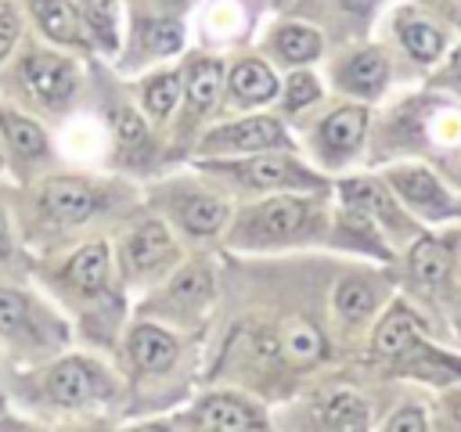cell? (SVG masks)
<instances>
[{
  "label": "cell",
  "mask_w": 461,
  "mask_h": 432,
  "mask_svg": "<svg viewBox=\"0 0 461 432\" xmlns=\"http://www.w3.org/2000/svg\"><path fill=\"white\" fill-rule=\"evenodd\" d=\"M140 180L115 169L58 166L29 184H11L18 234L32 256H50L83 238L112 234L140 209Z\"/></svg>",
  "instance_id": "obj_1"
},
{
  "label": "cell",
  "mask_w": 461,
  "mask_h": 432,
  "mask_svg": "<svg viewBox=\"0 0 461 432\" xmlns=\"http://www.w3.org/2000/svg\"><path fill=\"white\" fill-rule=\"evenodd\" d=\"M11 414L29 428H122L130 421V392L108 353L68 346L65 353L7 371Z\"/></svg>",
  "instance_id": "obj_2"
},
{
  "label": "cell",
  "mask_w": 461,
  "mask_h": 432,
  "mask_svg": "<svg viewBox=\"0 0 461 432\" xmlns=\"http://www.w3.org/2000/svg\"><path fill=\"white\" fill-rule=\"evenodd\" d=\"M29 277L65 310L76 346L112 356L133 313V299L115 274L112 234H94L61 252L32 256Z\"/></svg>",
  "instance_id": "obj_3"
},
{
  "label": "cell",
  "mask_w": 461,
  "mask_h": 432,
  "mask_svg": "<svg viewBox=\"0 0 461 432\" xmlns=\"http://www.w3.org/2000/svg\"><path fill=\"white\" fill-rule=\"evenodd\" d=\"M112 360L130 392V421L158 418L180 407L202 385L205 338L130 313Z\"/></svg>",
  "instance_id": "obj_4"
},
{
  "label": "cell",
  "mask_w": 461,
  "mask_h": 432,
  "mask_svg": "<svg viewBox=\"0 0 461 432\" xmlns=\"http://www.w3.org/2000/svg\"><path fill=\"white\" fill-rule=\"evenodd\" d=\"M94 58H79L65 47L47 43L32 29L22 36L7 65L0 68V101L36 115L50 130L65 126L90 104Z\"/></svg>",
  "instance_id": "obj_5"
},
{
  "label": "cell",
  "mask_w": 461,
  "mask_h": 432,
  "mask_svg": "<svg viewBox=\"0 0 461 432\" xmlns=\"http://www.w3.org/2000/svg\"><path fill=\"white\" fill-rule=\"evenodd\" d=\"M328 191H277L238 202L220 238V248L241 256H281L328 241Z\"/></svg>",
  "instance_id": "obj_6"
},
{
  "label": "cell",
  "mask_w": 461,
  "mask_h": 432,
  "mask_svg": "<svg viewBox=\"0 0 461 432\" xmlns=\"http://www.w3.org/2000/svg\"><path fill=\"white\" fill-rule=\"evenodd\" d=\"M90 108L101 115L104 133H108V169L126 173L140 184L173 169L169 151H166V137L140 112V104L130 90V79L112 72V65L101 58H94Z\"/></svg>",
  "instance_id": "obj_7"
},
{
  "label": "cell",
  "mask_w": 461,
  "mask_h": 432,
  "mask_svg": "<svg viewBox=\"0 0 461 432\" xmlns=\"http://www.w3.org/2000/svg\"><path fill=\"white\" fill-rule=\"evenodd\" d=\"M140 187H144V205L155 209L184 238L187 248H220V238L238 202L212 176L184 162L144 180Z\"/></svg>",
  "instance_id": "obj_8"
},
{
  "label": "cell",
  "mask_w": 461,
  "mask_h": 432,
  "mask_svg": "<svg viewBox=\"0 0 461 432\" xmlns=\"http://www.w3.org/2000/svg\"><path fill=\"white\" fill-rule=\"evenodd\" d=\"M76 346L65 310L32 281L0 277V360L4 371L43 364Z\"/></svg>",
  "instance_id": "obj_9"
},
{
  "label": "cell",
  "mask_w": 461,
  "mask_h": 432,
  "mask_svg": "<svg viewBox=\"0 0 461 432\" xmlns=\"http://www.w3.org/2000/svg\"><path fill=\"white\" fill-rule=\"evenodd\" d=\"M220 310V248H187V256L148 292L133 299L137 317H151L184 335L209 338Z\"/></svg>",
  "instance_id": "obj_10"
},
{
  "label": "cell",
  "mask_w": 461,
  "mask_h": 432,
  "mask_svg": "<svg viewBox=\"0 0 461 432\" xmlns=\"http://www.w3.org/2000/svg\"><path fill=\"white\" fill-rule=\"evenodd\" d=\"M194 169L212 176L234 202L263 198L277 191H328L324 169L303 158L299 148H267L252 155H227V158H191Z\"/></svg>",
  "instance_id": "obj_11"
},
{
  "label": "cell",
  "mask_w": 461,
  "mask_h": 432,
  "mask_svg": "<svg viewBox=\"0 0 461 432\" xmlns=\"http://www.w3.org/2000/svg\"><path fill=\"white\" fill-rule=\"evenodd\" d=\"M130 428H140V432H155V428L162 432H259V428H274V410L267 400L238 385L205 382L169 414L130 421Z\"/></svg>",
  "instance_id": "obj_12"
},
{
  "label": "cell",
  "mask_w": 461,
  "mask_h": 432,
  "mask_svg": "<svg viewBox=\"0 0 461 432\" xmlns=\"http://www.w3.org/2000/svg\"><path fill=\"white\" fill-rule=\"evenodd\" d=\"M112 256L122 288L130 292V299H137L187 256V245L155 209L140 202V209L112 230Z\"/></svg>",
  "instance_id": "obj_13"
},
{
  "label": "cell",
  "mask_w": 461,
  "mask_h": 432,
  "mask_svg": "<svg viewBox=\"0 0 461 432\" xmlns=\"http://www.w3.org/2000/svg\"><path fill=\"white\" fill-rule=\"evenodd\" d=\"M180 72H184V94L166 130L169 166H184L202 130L223 115V54L191 43L180 54Z\"/></svg>",
  "instance_id": "obj_14"
},
{
  "label": "cell",
  "mask_w": 461,
  "mask_h": 432,
  "mask_svg": "<svg viewBox=\"0 0 461 432\" xmlns=\"http://www.w3.org/2000/svg\"><path fill=\"white\" fill-rule=\"evenodd\" d=\"M191 47V22L176 11H144L126 7V32L119 54L108 61L119 76H140L155 65L176 61Z\"/></svg>",
  "instance_id": "obj_15"
},
{
  "label": "cell",
  "mask_w": 461,
  "mask_h": 432,
  "mask_svg": "<svg viewBox=\"0 0 461 432\" xmlns=\"http://www.w3.org/2000/svg\"><path fill=\"white\" fill-rule=\"evenodd\" d=\"M267 148H299L292 126L274 108L220 115L212 126L202 130L191 158H227V155H252Z\"/></svg>",
  "instance_id": "obj_16"
},
{
  "label": "cell",
  "mask_w": 461,
  "mask_h": 432,
  "mask_svg": "<svg viewBox=\"0 0 461 432\" xmlns=\"http://www.w3.org/2000/svg\"><path fill=\"white\" fill-rule=\"evenodd\" d=\"M0 144H4V176L11 184H29L65 166L54 130L7 101H0Z\"/></svg>",
  "instance_id": "obj_17"
},
{
  "label": "cell",
  "mask_w": 461,
  "mask_h": 432,
  "mask_svg": "<svg viewBox=\"0 0 461 432\" xmlns=\"http://www.w3.org/2000/svg\"><path fill=\"white\" fill-rule=\"evenodd\" d=\"M367 122H371V112L364 101L335 104L303 126V148L317 169H342L360 155L367 140Z\"/></svg>",
  "instance_id": "obj_18"
},
{
  "label": "cell",
  "mask_w": 461,
  "mask_h": 432,
  "mask_svg": "<svg viewBox=\"0 0 461 432\" xmlns=\"http://www.w3.org/2000/svg\"><path fill=\"white\" fill-rule=\"evenodd\" d=\"M259 0H198L187 14L191 43L220 54L249 47L259 29Z\"/></svg>",
  "instance_id": "obj_19"
},
{
  "label": "cell",
  "mask_w": 461,
  "mask_h": 432,
  "mask_svg": "<svg viewBox=\"0 0 461 432\" xmlns=\"http://www.w3.org/2000/svg\"><path fill=\"white\" fill-rule=\"evenodd\" d=\"M288 418H274V425L285 428H331V432H353V428H367L371 421V407L360 392H353L349 385H335V389H317L310 396H295L285 403Z\"/></svg>",
  "instance_id": "obj_20"
},
{
  "label": "cell",
  "mask_w": 461,
  "mask_h": 432,
  "mask_svg": "<svg viewBox=\"0 0 461 432\" xmlns=\"http://www.w3.org/2000/svg\"><path fill=\"white\" fill-rule=\"evenodd\" d=\"M277 90L281 76L256 47H238L223 54V115L274 108Z\"/></svg>",
  "instance_id": "obj_21"
},
{
  "label": "cell",
  "mask_w": 461,
  "mask_h": 432,
  "mask_svg": "<svg viewBox=\"0 0 461 432\" xmlns=\"http://www.w3.org/2000/svg\"><path fill=\"white\" fill-rule=\"evenodd\" d=\"M252 47L274 68H299V65H313L324 58V32L306 18L281 14L252 36Z\"/></svg>",
  "instance_id": "obj_22"
},
{
  "label": "cell",
  "mask_w": 461,
  "mask_h": 432,
  "mask_svg": "<svg viewBox=\"0 0 461 432\" xmlns=\"http://www.w3.org/2000/svg\"><path fill=\"white\" fill-rule=\"evenodd\" d=\"M385 184L393 187L400 205H407L414 216H425V220L461 216V202L425 166H389L385 169Z\"/></svg>",
  "instance_id": "obj_23"
},
{
  "label": "cell",
  "mask_w": 461,
  "mask_h": 432,
  "mask_svg": "<svg viewBox=\"0 0 461 432\" xmlns=\"http://www.w3.org/2000/svg\"><path fill=\"white\" fill-rule=\"evenodd\" d=\"M389 54L375 43L367 47H353L346 54H339L331 61V83L339 94L346 97H360V101H375L382 97V90L389 86Z\"/></svg>",
  "instance_id": "obj_24"
},
{
  "label": "cell",
  "mask_w": 461,
  "mask_h": 432,
  "mask_svg": "<svg viewBox=\"0 0 461 432\" xmlns=\"http://www.w3.org/2000/svg\"><path fill=\"white\" fill-rule=\"evenodd\" d=\"M25 11V22L36 36H43L54 47H65L79 58H94V47L86 40V29L79 22V11L72 0H18Z\"/></svg>",
  "instance_id": "obj_25"
},
{
  "label": "cell",
  "mask_w": 461,
  "mask_h": 432,
  "mask_svg": "<svg viewBox=\"0 0 461 432\" xmlns=\"http://www.w3.org/2000/svg\"><path fill=\"white\" fill-rule=\"evenodd\" d=\"M339 202L367 212L382 230H389L393 238H407L411 234V220L400 209V198L393 194V187L378 176H342L335 184Z\"/></svg>",
  "instance_id": "obj_26"
},
{
  "label": "cell",
  "mask_w": 461,
  "mask_h": 432,
  "mask_svg": "<svg viewBox=\"0 0 461 432\" xmlns=\"http://www.w3.org/2000/svg\"><path fill=\"white\" fill-rule=\"evenodd\" d=\"M130 90L140 104V112L151 119V126L166 137L173 115H176V104H180V94H184V72H180V58L176 61H166V65H155L140 76H130Z\"/></svg>",
  "instance_id": "obj_27"
},
{
  "label": "cell",
  "mask_w": 461,
  "mask_h": 432,
  "mask_svg": "<svg viewBox=\"0 0 461 432\" xmlns=\"http://www.w3.org/2000/svg\"><path fill=\"white\" fill-rule=\"evenodd\" d=\"M72 4L79 11V22L94 47V58L112 61L119 54L122 32H126V0H72Z\"/></svg>",
  "instance_id": "obj_28"
},
{
  "label": "cell",
  "mask_w": 461,
  "mask_h": 432,
  "mask_svg": "<svg viewBox=\"0 0 461 432\" xmlns=\"http://www.w3.org/2000/svg\"><path fill=\"white\" fill-rule=\"evenodd\" d=\"M32 270V252L25 248L11 205V180L0 176V277L4 281H25Z\"/></svg>",
  "instance_id": "obj_29"
},
{
  "label": "cell",
  "mask_w": 461,
  "mask_h": 432,
  "mask_svg": "<svg viewBox=\"0 0 461 432\" xmlns=\"http://www.w3.org/2000/svg\"><path fill=\"white\" fill-rule=\"evenodd\" d=\"M324 101V83L310 65L288 68V76H281V90L274 97V112L292 126L299 122L306 112H313Z\"/></svg>",
  "instance_id": "obj_30"
},
{
  "label": "cell",
  "mask_w": 461,
  "mask_h": 432,
  "mask_svg": "<svg viewBox=\"0 0 461 432\" xmlns=\"http://www.w3.org/2000/svg\"><path fill=\"white\" fill-rule=\"evenodd\" d=\"M382 302V288L371 274H346L331 292V310L342 324H364Z\"/></svg>",
  "instance_id": "obj_31"
},
{
  "label": "cell",
  "mask_w": 461,
  "mask_h": 432,
  "mask_svg": "<svg viewBox=\"0 0 461 432\" xmlns=\"http://www.w3.org/2000/svg\"><path fill=\"white\" fill-rule=\"evenodd\" d=\"M418 317L407 310V306H393L378 324H375V331H371V353L378 356V360H396V356H403V353H411L414 349V342H418Z\"/></svg>",
  "instance_id": "obj_32"
},
{
  "label": "cell",
  "mask_w": 461,
  "mask_h": 432,
  "mask_svg": "<svg viewBox=\"0 0 461 432\" xmlns=\"http://www.w3.org/2000/svg\"><path fill=\"white\" fill-rule=\"evenodd\" d=\"M396 40H400L403 50H407L414 61H421V65H429V61H436V58L443 54V32H439L432 22L411 14L407 7L396 14Z\"/></svg>",
  "instance_id": "obj_33"
},
{
  "label": "cell",
  "mask_w": 461,
  "mask_h": 432,
  "mask_svg": "<svg viewBox=\"0 0 461 432\" xmlns=\"http://www.w3.org/2000/svg\"><path fill=\"white\" fill-rule=\"evenodd\" d=\"M447 270H450V259H447V252L436 238H418L411 245V281H414V288L436 292L447 281Z\"/></svg>",
  "instance_id": "obj_34"
},
{
  "label": "cell",
  "mask_w": 461,
  "mask_h": 432,
  "mask_svg": "<svg viewBox=\"0 0 461 432\" xmlns=\"http://www.w3.org/2000/svg\"><path fill=\"white\" fill-rule=\"evenodd\" d=\"M29 32L25 11L18 0H0V68L7 65V58L14 54V47L22 43V36Z\"/></svg>",
  "instance_id": "obj_35"
},
{
  "label": "cell",
  "mask_w": 461,
  "mask_h": 432,
  "mask_svg": "<svg viewBox=\"0 0 461 432\" xmlns=\"http://www.w3.org/2000/svg\"><path fill=\"white\" fill-rule=\"evenodd\" d=\"M317 4H328V7H335L342 18H349V22H367L371 14H375V7H378V0H292L281 14H299V11H306V7H317Z\"/></svg>",
  "instance_id": "obj_36"
},
{
  "label": "cell",
  "mask_w": 461,
  "mask_h": 432,
  "mask_svg": "<svg viewBox=\"0 0 461 432\" xmlns=\"http://www.w3.org/2000/svg\"><path fill=\"white\" fill-rule=\"evenodd\" d=\"M389 432H421L425 428V410L421 407H400L396 414L385 418Z\"/></svg>",
  "instance_id": "obj_37"
},
{
  "label": "cell",
  "mask_w": 461,
  "mask_h": 432,
  "mask_svg": "<svg viewBox=\"0 0 461 432\" xmlns=\"http://www.w3.org/2000/svg\"><path fill=\"white\" fill-rule=\"evenodd\" d=\"M198 0H126V7H144V11H176V14H191Z\"/></svg>",
  "instance_id": "obj_38"
},
{
  "label": "cell",
  "mask_w": 461,
  "mask_h": 432,
  "mask_svg": "<svg viewBox=\"0 0 461 432\" xmlns=\"http://www.w3.org/2000/svg\"><path fill=\"white\" fill-rule=\"evenodd\" d=\"M11 410V403H7V371H4V360H0V418Z\"/></svg>",
  "instance_id": "obj_39"
},
{
  "label": "cell",
  "mask_w": 461,
  "mask_h": 432,
  "mask_svg": "<svg viewBox=\"0 0 461 432\" xmlns=\"http://www.w3.org/2000/svg\"><path fill=\"white\" fill-rule=\"evenodd\" d=\"M450 79L454 83H461V47L454 50V58H450Z\"/></svg>",
  "instance_id": "obj_40"
},
{
  "label": "cell",
  "mask_w": 461,
  "mask_h": 432,
  "mask_svg": "<svg viewBox=\"0 0 461 432\" xmlns=\"http://www.w3.org/2000/svg\"><path fill=\"white\" fill-rule=\"evenodd\" d=\"M447 169H450V173H454V176L461 180V151H454V155H447Z\"/></svg>",
  "instance_id": "obj_41"
},
{
  "label": "cell",
  "mask_w": 461,
  "mask_h": 432,
  "mask_svg": "<svg viewBox=\"0 0 461 432\" xmlns=\"http://www.w3.org/2000/svg\"><path fill=\"white\" fill-rule=\"evenodd\" d=\"M288 4H292V0H259V7H263V11H285Z\"/></svg>",
  "instance_id": "obj_42"
},
{
  "label": "cell",
  "mask_w": 461,
  "mask_h": 432,
  "mask_svg": "<svg viewBox=\"0 0 461 432\" xmlns=\"http://www.w3.org/2000/svg\"><path fill=\"white\" fill-rule=\"evenodd\" d=\"M0 176H4V144H0Z\"/></svg>",
  "instance_id": "obj_43"
},
{
  "label": "cell",
  "mask_w": 461,
  "mask_h": 432,
  "mask_svg": "<svg viewBox=\"0 0 461 432\" xmlns=\"http://www.w3.org/2000/svg\"><path fill=\"white\" fill-rule=\"evenodd\" d=\"M457 425H461V403H457Z\"/></svg>",
  "instance_id": "obj_44"
}]
</instances>
